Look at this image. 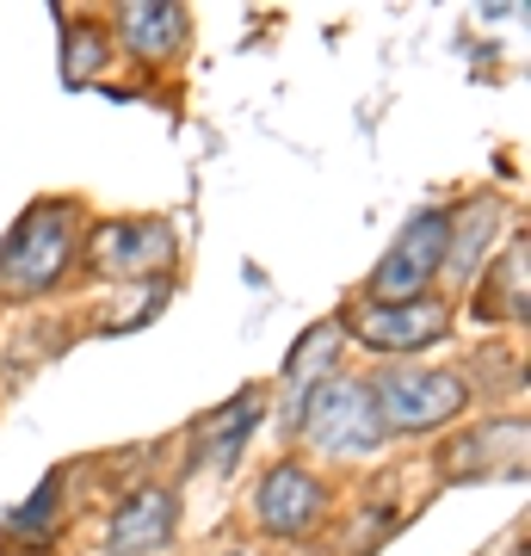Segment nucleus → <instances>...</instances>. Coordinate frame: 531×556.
I'll use <instances>...</instances> for the list:
<instances>
[{
	"instance_id": "1",
	"label": "nucleus",
	"mask_w": 531,
	"mask_h": 556,
	"mask_svg": "<svg viewBox=\"0 0 531 556\" xmlns=\"http://www.w3.org/2000/svg\"><path fill=\"white\" fill-rule=\"evenodd\" d=\"M75 266V204L38 199L0 241V298H43Z\"/></svg>"
},
{
	"instance_id": "2",
	"label": "nucleus",
	"mask_w": 531,
	"mask_h": 556,
	"mask_svg": "<svg viewBox=\"0 0 531 556\" xmlns=\"http://www.w3.org/2000/svg\"><path fill=\"white\" fill-rule=\"evenodd\" d=\"M291 433L309 452H328V457H371L390 439L383 420H377V402L365 378H321L291 408Z\"/></svg>"
},
{
	"instance_id": "3",
	"label": "nucleus",
	"mask_w": 531,
	"mask_h": 556,
	"mask_svg": "<svg viewBox=\"0 0 531 556\" xmlns=\"http://www.w3.org/2000/svg\"><path fill=\"white\" fill-rule=\"evenodd\" d=\"M383 433H433L470 408V378L457 371H427V365H395L371 383Z\"/></svg>"
},
{
	"instance_id": "4",
	"label": "nucleus",
	"mask_w": 531,
	"mask_h": 556,
	"mask_svg": "<svg viewBox=\"0 0 531 556\" xmlns=\"http://www.w3.org/2000/svg\"><path fill=\"white\" fill-rule=\"evenodd\" d=\"M174 266V223L161 217H112L87 236V273L99 278H155Z\"/></svg>"
},
{
	"instance_id": "5",
	"label": "nucleus",
	"mask_w": 531,
	"mask_h": 556,
	"mask_svg": "<svg viewBox=\"0 0 531 556\" xmlns=\"http://www.w3.org/2000/svg\"><path fill=\"white\" fill-rule=\"evenodd\" d=\"M445 273V211H420V217L395 236V248L383 254V266L371 273V298L377 303H408L427 298V285Z\"/></svg>"
},
{
	"instance_id": "6",
	"label": "nucleus",
	"mask_w": 531,
	"mask_h": 556,
	"mask_svg": "<svg viewBox=\"0 0 531 556\" xmlns=\"http://www.w3.org/2000/svg\"><path fill=\"white\" fill-rule=\"evenodd\" d=\"M353 334L377 353H420L452 334V303L433 291L408 303H365V309H353Z\"/></svg>"
},
{
	"instance_id": "7",
	"label": "nucleus",
	"mask_w": 531,
	"mask_h": 556,
	"mask_svg": "<svg viewBox=\"0 0 531 556\" xmlns=\"http://www.w3.org/2000/svg\"><path fill=\"white\" fill-rule=\"evenodd\" d=\"M321 507H328V489H321V477H309L296 457L273 464V470L254 482V501H248L254 526L273 532V538H303L315 519H321Z\"/></svg>"
},
{
	"instance_id": "8",
	"label": "nucleus",
	"mask_w": 531,
	"mask_h": 556,
	"mask_svg": "<svg viewBox=\"0 0 531 556\" xmlns=\"http://www.w3.org/2000/svg\"><path fill=\"white\" fill-rule=\"evenodd\" d=\"M494 241H501V199L482 192V199L445 211V273L457 285H476L482 266L494 260Z\"/></svg>"
},
{
	"instance_id": "9",
	"label": "nucleus",
	"mask_w": 531,
	"mask_h": 556,
	"mask_svg": "<svg viewBox=\"0 0 531 556\" xmlns=\"http://www.w3.org/2000/svg\"><path fill=\"white\" fill-rule=\"evenodd\" d=\"M174 526H179L174 489H137V495L112 514V526H105V551L112 556H149L174 538Z\"/></svg>"
},
{
	"instance_id": "10",
	"label": "nucleus",
	"mask_w": 531,
	"mask_h": 556,
	"mask_svg": "<svg viewBox=\"0 0 531 556\" xmlns=\"http://www.w3.org/2000/svg\"><path fill=\"white\" fill-rule=\"evenodd\" d=\"M118 38L130 56L142 62H167L186 50V38H192V20H186V7H161V0H130V7H118Z\"/></svg>"
},
{
	"instance_id": "11",
	"label": "nucleus",
	"mask_w": 531,
	"mask_h": 556,
	"mask_svg": "<svg viewBox=\"0 0 531 556\" xmlns=\"http://www.w3.org/2000/svg\"><path fill=\"white\" fill-rule=\"evenodd\" d=\"M519 452H526V415H501L489 420V427H476V433L452 439L445 445V477H489V470H507V464H519Z\"/></svg>"
},
{
	"instance_id": "12",
	"label": "nucleus",
	"mask_w": 531,
	"mask_h": 556,
	"mask_svg": "<svg viewBox=\"0 0 531 556\" xmlns=\"http://www.w3.org/2000/svg\"><path fill=\"white\" fill-rule=\"evenodd\" d=\"M260 408H266V396L260 390H241L223 415L198 420V452H192L198 470H236V457L248 452V433H254Z\"/></svg>"
},
{
	"instance_id": "13",
	"label": "nucleus",
	"mask_w": 531,
	"mask_h": 556,
	"mask_svg": "<svg viewBox=\"0 0 531 556\" xmlns=\"http://www.w3.org/2000/svg\"><path fill=\"white\" fill-rule=\"evenodd\" d=\"M526 303H531V260H526V236L507 241V254L489 260V278L476 285V316L482 321H526Z\"/></svg>"
},
{
	"instance_id": "14",
	"label": "nucleus",
	"mask_w": 531,
	"mask_h": 556,
	"mask_svg": "<svg viewBox=\"0 0 531 556\" xmlns=\"http://www.w3.org/2000/svg\"><path fill=\"white\" fill-rule=\"evenodd\" d=\"M340 346H346V321H315L309 334L291 346V358H285V396H291V408L309 396L321 378H334Z\"/></svg>"
},
{
	"instance_id": "15",
	"label": "nucleus",
	"mask_w": 531,
	"mask_h": 556,
	"mask_svg": "<svg viewBox=\"0 0 531 556\" xmlns=\"http://www.w3.org/2000/svg\"><path fill=\"white\" fill-rule=\"evenodd\" d=\"M105 62H112V31H105V25H93V20L62 25V80H68V87H87Z\"/></svg>"
},
{
	"instance_id": "16",
	"label": "nucleus",
	"mask_w": 531,
	"mask_h": 556,
	"mask_svg": "<svg viewBox=\"0 0 531 556\" xmlns=\"http://www.w3.org/2000/svg\"><path fill=\"white\" fill-rule=\"evenodd\" d=\"M56 519H62V477L50 470V477L38 482V495L7 514V532H13V538H50V532H56Z\"/></svg>"
},
{
	"instance_id": "17",
	"label": "nucleus",
	"mask_w": 531,
	"mask_h": 556,
	"mask_svg": "<svg viewBox=\"0 0 531 556\" xmlns=\"http://www.w3.org/2000/svg\"><path fill=\"white\" fill-rule=\"evenodd\" d=\"M161 309H167V278H142L137 291L124 298V309H105V316H99V328H105V334H130L142 321H155Z\"/></svg>"
}]
</instances>
